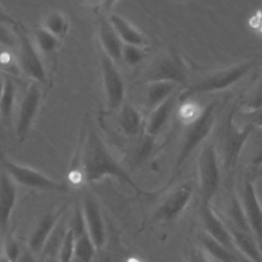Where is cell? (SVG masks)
Segmentation results:
<instances>
[{"instance_id": "cell-1", "label": "cell", "mask_w": 262, "mask_h": 262, "mask_svg": "<svg viewBox=\"0 0 262 262\" xmlns=\"http://www.w3.org/2000/svg\"><path fill=\"white\" fill-rule=\"evenodd\" d=\"M81 173L86 183L114 177L131 186L137 193L152 196V192L145 191L137 185L129 173L115 159L102 138L93 130L88 131L81 158Z\"/></svg>"}, {"instance_id": "cell-2", "label": "cell", "mask_w": 262, "mask_h": 262, "mask_svg": "<svg viewBox=\"0 0 262 262\" xmlns=\"http://www.w3.org/2000/svg\"><path fill=\"white\" fill-rule=\"evenodd\" d=\"M216 106V102L209 103L200 112L195 119L188 123L187 131L175 160L173 174L170 182L173 181L175 176L179 174L185 162L190 158L192 152L199 147V145H201V143L204 142V140L210 134L215 123Z\"/></svg>"}, {"instance_id": "cell-3", "label": "cell", "mask_w": 262, "mask_h": 262, "mask_svg": "<svg viewBox=\"0 0 262 262\" xmlns=\"http://www.w3.org/2000/svg\"><path fill=\"white\" fill-rule=\"evenodd\" d=\"M254 67L255 61L249 60L217 70L186 88L179 94L178 100L184 103L191 96L226 89L243 79Z\"/></svg>"}, {"instance_id": "cell-4", "label": "cell", "mask_w": 262, "mask_h": 262, "mask_svg": "<svg viewBox=\"0 0 262 262\" xmlns=\"http://www.w3.org/2000/svg\"><path fill=\"white\" fill-rule=\"evenodd\" d=\"M0 162L1 167L12 180L23 186L44 191L67 192L69 190L63 182L56 181L33 168L17 164L4 155L0 156Z\"/></svg>"}, {"instance_id": "cell-5", "label": "cell", "mask_w": 262, "mask_h": 262, "mask_svg": "<svg viewBox=\"0 0 262 262\" xmlns=\"http://www.w3.org/2000/svg\"><path fill=\"white\" fill-rule=\"evenodd\" d=\"M198 169L201 203L211 204L220 184V168L214 143L209 142L203 147L198 161Z\"/></svg>"}, {"instance_id": "cell-6", "label": "cell", "mask_w": 262, "mask_h": 262, "mask_svg": "<svg viewBox=\"0 0 262 262\" xmlns=\"http://www.w3.org/2000/svg\"><path fill=\"white\" fill-rule=\"evenodd\" d=\"M188 75L187 67L177 50H169L166 54L157 58L145 73V80L148 82L164 81L175 84H182Z\"/></svg>"}, {"instance_id": "cell-7", "label": "cell", "mask_w": 262, "mask_h": 262, "mask_svg": "<svg viewBox=\"0 0 262 262\" xmlns=\"http://www.w3.org/2000/svg\"><path fill=\"white\" fill-rule=\"evenodd\" d=\"M15 35L18 47V67L21 72L34 82L43 83L46 79L45 69L32 38L27 32L15 25Z\"/></svg>"}, {"instance_id": "cell-8", "label": "cell", "mask_w": 262, "mask_h": 262, "mask_svg": "<svg viewBox=\"0 0 262 262\" xmlns=\"http://www.w3.org/2000/svg\"><path fill=\"white\" fill-rule=\"evenodd\" d=\"M100 70L107 110L115 112L124 103L125 85L116 62L103 51L100 53Z\"/></svg>"}, {"instance_id": "cell-9", "label": "cell", "mask_w": 262, "mask_h": 262, "mask_svg": "<svg viewBox=\"0 0 262 262\" xmlns=\"http://www.w3.org/2000/svg\"><path fill=\"white\" fill-rule=\"evenodd\" d=\"M41 89L38 82H32L21 99L15 124V135L18 140L24 141L35 121L41 102Z\"/></svg>"}, {"instance_id": "cell-10", "label": "cell", "mask_w": 262, "mask_h": 262, "mask_svg": "<svg viewBox=\"0 0 262 262\" xmlns=\"http://www.w3.org/2000/svg\"><path fill=\"white\" fill-rule=\"evenodd\" d=\"M253 129V126L246 124L243 130H238L232 124L231 119L229 118L223 132L221 144L223 165L227 171H231L232 169H234L243 146L247 141L249 135L252 133Z\"/></svg>"}, {"instance_id": "cell-11", "label": "cell", "mask_w": 262, "mask_h": 262, "mask_svg": "<svg viewBox=\"0 0 262 262\" xmlns=\"http://www.w3.org/2000/svg\"><path fill=\"white\" fill-rule=\"evenodd\" d=\"M242 207L250 231L262 250V206L251 178H246L243 184Z\"/></svg>"}, {"instance_id": "cell-12", "label": "cell", "mask_w": 262, "mask_h": 262, "mask_svg": "<svg viewBox=\"0 0 262 262\" xmlns=\"http://www.w3.org/2000/svg\"><path fill=\"white\" fill-rule=\"evenodd\" d=\"M193 193L191 183L186 182L179 185L158 207L154 214L156 222H171L175 220L186 209Z\"/></svg>"}, {"instance_id": "cell-13", "label": "cell", "mask_w": 262, "mask_h": 262, "mask_svg": "<svg viewBox=\"0 0 262 262\" xmlns=\"http://www.w3.org/2000/svg\"><path fill=\"white\" fill-rule=\"evenodd\" d=\"M82 212L87 231L96 249H101L105 244V226L99 206L91 193H85L82 201Z\"/></svg>"}, {"instance_id": "cell-14", "label": "cell", "mask_w": 262, "mask_h": 262, "mask_svg": "<svg viewBox=\"0 0 262 262\" xmlns=\"http://www.w3.org/2000/svg\"><path fill=\"white\" fill-rule=\"evenodd\" d=\"M201 219L203 226L206 230V234L210 237L221 243L228 249L235 252L231 234L227 226L222 222V220L217 216L215 211L212 209L211 204L201 203Z\"/></svg>"}, {"instance_id": "cell-15", "label": "cell", "mask_w": 262, "mask_h": 262, "mask_svg": "<svg viewBox=\"0 0 262 262\" xmlns=\"http://www.w3.org/2000/svg\"><path fill=\"white\" fill-rule=\"evenodd\" d=\"M17 189L15 182L6 173V171L0 169V231L4 235L11 213L16 203Z\"/></svg>"}, {"instance_id": "cell-16", "label": "cell", "mask_w": 262, "mask_h": 262, "mask_svg": "<svg viewBox=\"0 0 262 262\" xmlns=\"http://www.w3.org/2000/svg\"><path fill=\"white\" fill-rule=\"evenodd\" d=\"M62 217V211L48 212L38 221L29 238V250L34 254L42 252L45 244Z\"/></svg>"}, {"instance_id": "cell-17", "label": "cell", "mask_w": 262, "mask_h": 262, "mask_svg": "<svg viewBox=\"0 0 262 262\" xmlns=\"http://www.w3.org/2000/svg\"><path fill=\"white\" fill-rule=\"evenodd\" d=\"M177 100L178 96H176V93H174L164 102L149 112L144 125V132L147 136L155 138L165 128L169 119L171 118Z\"/></svg>"}, {"instance_id": "cell-18", "label": "cell", "mask_w": 262, "mask_h": 262, "mask_svg": "<svg viewBox=\"0 0 262 262\" xmlns=\"http://www.w3.org/2000/svg\"><path fill=\"white\" fill-rule=\"evenodd\" d=\"M98 38L102 51L107 54L115 62H120L124 43L113 28L108 18L100 17L98 21Z\"/></svg>"}, {"instance_id": "cell-19", "label": "cell", "mask_w": 262, "mask_h": 262, "mask_svg": "<svg viewBox=\"0 0 262 262\" xmlns=\"http://www.w3.org/2000/svg\"><path fill=\"white\" fill-rule=\"evenodd\" d=\"M226 226L231 234L235 251L254 262H262V250L253 234L228 224Z\"/></svg>"}, {"instance_id": "cell-20", "label": "cell", "mask_w": 262, "mask_h": 262, "mask_svg": "<svg viewBox=\"0 0 262 262\" xmlns=\"http://www.w3.org/2000/svg\"><path fill=\"white\" fill-rule=\"evenodd\" d=\"M108 20L124 44H131L141 47L147 45L148 42L145 36L123 16L112 14L108 17Z\"/></svg>"}, {"instance_id": "cell-21", "label": "cell", "mask_w": 262, "mask_h": 262, "mask_svg": "<svg viewBox=\"0 0 262 262\" xmlns=\"http://www.w3.org/2000/svg\"><path fill=\"white\" fill-rule=\"evenodd\" d=\"M177 84L172 82L154 81L148 82L145 92V106L150 112L152 108L164 102L171 95L176 93Z\"/></svg>"}, {"instance_id": "cell-22", "label": "cell", "mask_w": 262, "mask_h": 262, "mask_svg": "<svg viewBox=\"0 0 262 262\" xmlns=\"http://www.w3.org/2000/svg\"><path fill=\"white\" fill-rule=\"evenodd\" d=\"M119 126L127 136H136L142 128V117L140 113L130 103H123L119 108Z\"/></svg>"}, {"instance_id": "cell-23", "label": "cell", "mask_w": 262, "mask_h": 262, "mask_svg": "<svg viewBox=\"0 0 262 262\" xmlns=\"http://www.w3.org/2000/svg\"><path fill=\"white\" fill-rule=\"evenodd\" d=\"M202 249L207 255L214 258L218 262H236V253L216 239L204 234L201 237Z\"/></svg>"}, {"instance_id": "cell-24", "label": "cell", "mask_w": 262, "mask_h": 262, "mask_svg": "<svg viewBox=\"0 0 262 262\" xmlns=\"http://www.w3.org/2000/svg\"><path fill=\"white\" fill-rule=\"evenodd\" d=\"M75 257L81 262H92L96 255V247L87 230L74 234Z\"/></svg>"}, {"instance_id": "cell-25", "label": "cell", "mask_w": 262, "mask_h": 262, "mask_svg": "<svg viewBox=\"0 0 262 262\" xmlns=\"http://www.w3.org/2000/svg\"><path fill=\"white\" fill-rule=\"evenodd\" d=\"M15 98V86L9 79H4V88L0 98V117L5 127L10 123Z\"/></svg>"}, {"instance_id": "cell-26", "label": "cell", "mask_w": 262, "mask_h": 262, "mask_svg": "<svg viewBox=\"0 0 262 262\" xmlns=\"http://www.w3.org/2000/svg\"><path fill=\"white\" fill-rule=\"evenodd\" d=\"M32 40L40 54H49L57 49L60 39L48 32L43 27H40L34 30Z\"/></svg>"}, {"instance_id": "cell-27", "label": "cell", "mask_w": 262, "mask_h": 262, "mask_svg": "<svg viewBox=\"0 0 262 262\" xmlns=\"http://www.w3.org/2000/svg\"><path fill=\"white\" fill-rule=\"evenodd\" d=\"M42 27L57 38L61 39L68 32L69 21L61 12L51 11L45 15Z\"/></svg>"}, {"instance_id": "cell-28", "label": "cell", "mask_w": 262, "mask_h": 262, "mask_svg": "<svg viewBox=\"0 0 262 262\" xmlns=\"http://www.w3.org/2000/svg\"><path fill=\"white\" fill-rule=\"evenodd\" d=\"M227 217L229 220L227 223L228 225L233 226L239 230L251 233L242 204L235 196H232L229 202L228 209H227Z\"/></svg>"}, {"instance_id": "cell-29", "label": "cell", "mask_w": 262, "mask_h": 262, "mask_svg": "<svg viewBox=\"0 0 262 262\" xmlns=\"http://www.w3.org/2000/svg\"><path fill=\"white\" fill-rule=\"evenodd\" d=\"M57 257L58 261L60 262H71L75 257V238L71 227H69L66 231L63 239L58 249Z\"/></svg>"}, {"instance_id": "cell-30", "label": "cell", "mask_w": 262, "mask_h": 262, "mask_svg": "<svg viewBox=\"0 0 262 262\" xmlns=\"http://www.w3.org/2000/svg\"><path fill=\"white\" fill-rule=\"evenodd\" d=\"M145 56L144 47L131 45V44H124L122 48L121 60L124 61L127 66L133 67L138 64Z\"/></svg>"}, {"instance_id": "cell-31", "label": "cell", "mask_w": 262, "mask_h": 262, "mask_svg": "<svg viewBox=\"0 0 262 262\" xmlns=\"http://www.w3.org/2000/svg\"><path fill=\"white\" fill-rule=\"evenodd\" d=\"M2 254L10 261V262H16L21 254L20 248L18 243L14 238H6L5 242H3V252Z\"/></svg>"}, {"instance_id": "cell-32", "label": "cell", "mask_w": 262, "mask_h": 262, "mask_svg": "<svg viewBox=\"0 0 262 262\" xmlns=\"http://www.w3.org/2000/svg\"><path fill=\"white\" fill-rule=\"evenodd\" d=\"M9 25L0 20V44L7 48H13L17 44L16 35L8 28Z\"/></svg>"}, {"instance_id": "cell-33", "label": "cell", "mask_w": 262, "mask_h": 262, "mask_svg": "<svg viewBox=\"0 0 262 262\" xmlns=\"http://www.w3.org/2000/svg\"><path fill=\"white\" fill-rule=\"evenodd\" d=\"M262 107V79L252 90L246 102V110H256Z\"/></svg>"}, {"instance_id": "cell-34", "label": "cell", "mask_w": 262, "mask_h": 262, "mask_svg": "<svg viewBox=\"0 0 262 262\" xmlns=\"http://www.w3.org/2000/svg\"><path fill=\"white\" fill-rule=\"evenodd\" d=\"M242 118L246 124H249L254 128L257 127L262 129V107L256 110H246L242 114Z\"/></svg>"}, {"instance_id": "cell-35", "label": "cell", "mask_w": 262, "mask_h": 262, "mask_svg": "<svg viewBox=\"0 0 262 262\" xmlns=\"http://www.w3.org/2000/svg\"><path fill=\"white\" fill-rule=\"evenodd\" d=\"M188 262H210L208 255L202 248H191L188 254Z\"/></svg>"}, {"instance_id": "cell-36", "label": "cell", "mask_w": 262, "mask_h": 262, "mask_svg": "<svg viewBox=\"0 0 262 262\" xmlns=\"http://www.w3.org/2000/svg\"><path fill=\"white\" fill-rule=\"evenodd\" d=\"M8 49L10 48H7L0 44V70L8 68Z\"/></svg>"}, {"instance_id": "cell-37", "label": "cell", "mask_w": 262, "mask_h": 262, "mask_svg": "<svg viewBox=\"0 0 262 262\" xmlns=\"http://www.w3.org/2000/svg\"><path fill=\"white\" fill-rule=\"evenodd\" d=\"M16 262H36V259H35L34 253L30 250H27V251L21 252V254Z\"/></svg>"}, {"instance_id": "cell-38", "label": "cell", "mask_w": 262, "mask_h": 262, "mask_svg": "<svg viewBox=\"0 0 262 262\" xmlns=\"http://www.w3.org/2000/svg\"><path fill=\"white\" fill-rule=\"evenodd\" d=\"M0 20L6 23L7 25H12V26L17 25L16 20H15L12 16H10L9 14H7L5 11H3L2 9H0Z\"/></svg>"}, {"instance_id": "cell-39", "label": "cell", "mask_w": 262, "mask_h": 262, "mask_svg": "<svg viewBox=\"0 0 262 262\" xmlns=\"http://www.w3.org/2000/svg\"><path fill=\"white\" fill-rule=\"evenodd\" d=\"M262 177V162L260 164H258L255 168H254V173H253V177H250L252 180L257 179Z\"/></svg>"}, {"instance_id": "cell-40", "label": "cell", "mask_w": 262, "mask_h": 262, "mask_svg": "<svg viewBox=\"0 0 262 262\" xmlns=\"http://www.w3.org/2000/svg\"><path fill=\"white\" fill-rule=\"evenodd\" d=\"M118 0H103V3H102V6H103V9L105 11H110L113 6L117 3Z\"/></svg>"}, {"instance_id": "cell-41", "label": "cell", "mask_w": 262, "mask_h": 262, "mask_svg": "<svg viewBox=\"0 0 262 262\" xmlns=\"http://www.w3.org/2000/svg\"><path fill=\"white\" fill-rule=\"evenodd\" d=\"M3 88H4V79L0 77V98H1V95L3 92Z\"/></svg>"}, {"instance_id": "cell-42", "label": "cell", "mask_w": 262, "mask_h": 262, "mask_svg": "<svg viewBox=\"0 0 262 262\" xmlns=\"http://www.w3.org/2000/svg\"><path fill=\"white\" fill-rule=\"evenodd\" d=\"M2 237H3V234L0 231V256L2 255V252H3V239H2Z\"/></svg>"}, {"instance_id": "cell-43", "label": "cell", "mask_w": 262, "mask_h": 262, "mask_svg": "<svg viewBox=\"0 0 262 262\" xmlns=\"http://www.w3.org/2000/svg\"><path fill=\"white\" fill-rule=\"evenodd\" d=\"M126 262H142V261L136 257H130L129 259H127Z\"/></svg>"}, {"instance_id": "cell-44", "label": "cell", "mask_w": 262, "mask_h": 262, "mask_svg": "<svg viewBox=\"0 0 262 262\" xmlns=\"http://www.w3.org/2000/svg\"><path fill=\"white\" fill-rule=\"evenodd\" d=\"M0 262H10L3 254L0 256Z\"/></svg>"}, {"instance_id": "cell-45", "label": "cell", "mask_w": 262, "mask_h": 262, "mask_svg": "<svg viewBox=\"0 0 262 262\" xmlns=\"http://www.w3.org/2000/svg\"><path fill=\"white\" fill-rule=\"evenodd\" d=\"M4 127H5V126H4V124H3V122H2V119H1V117H0V134L2 133Z\"/></svg>"}, {"instance_id": "cell-46", "label": "cell", "mask_w": 262, "mask_h": 262, "mask_svg": "<svg viewBox=\"0 0 262 262\" xmlns=\"http://www.w3.org/2000/svg\"><path fill=\"white\" fill-rule=\"evenodd\" d=\"M179 1H187V0H179Z\"/></svg>"}, {"instance_id": "cell-47", "label": "cell", "mask_w": 262, "mask_h": 262, "mask_svg": "<svg viewBox=\"0 0 262 262\" xmlns=\"http://www.w3.org/2000/svg\"><path fill=\"white\" fill-rule=\"evenodd\" d=\"M57 262H60V261H57Z\"/></svg>"}]
</instances>
